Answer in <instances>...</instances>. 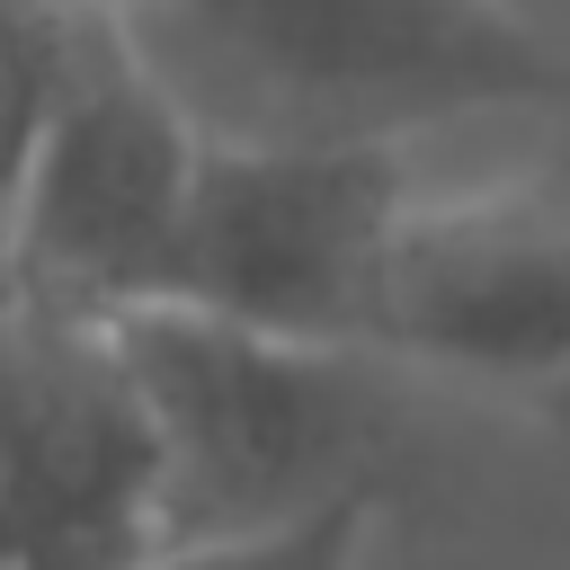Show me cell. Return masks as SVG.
I'll return each mask as SVG.
<instances>
[{
  "label": "cell",
  "mask_w": 570,
  "mask_h": 570,
  "mask_svg": "<svg viewBox=\"0 0 570 570\" xmlns=\"http://www.w3.org/2000/svg\"><path fill=\"white\" fill-rule=\"evenodd\" d=\"M71 0H0V285H9V214L36 160V134L53 116L62 89V53H71Z\"/></svg>",
  "instance_id": "52a82bcc"
},
{
  "label": "cell",
  "mask_w": 570,
  "mask_h": 570,
  "mask_svg": "<svg viewBox=\"0 0 570 570\" xmlns=\"http://www.w3.org/2000/svg\"><path fill=\"white\" fill-rule=\"evenodd\" d=\"M116 347L151 419L160 552L258 543L392 499L410 401L383 347H312L187 303L125 312Z\"/></svg>",
  "instance_id": "7a4b0ae2"
},
{
  "label": "cell",
  "mask_w": 570,
  "mask_h": 570,
  "mask_svg": "<svg viewBox=\"0 0 570 570\" xmlns=\"http://www.w3.org/2000/svg\"><path fill=\"white\" fill-rule=\"evenodd\" d=\"M160 463L116 321L0 285V570H142Z\"/></svg>",
  "instance_id": "5b68a950"
},
{
  "label": "cell",
  "mask_w": 570,
  "mask_h": 570,
  "mask_svg": "<svg viewBox=\"0 0 570 570\" xmlns=\"http://www.w3.org/2000/svg\"><path fill=\"white\" fill-rule=\"evenodd\" d=\"M419 196V151L205 142L169 303L312 347H374L383 276Z\"/></svg>",
  "instance_id": "277c9868"
},
{
  "label": "cell",
  "mask_w": 570,
  "mask_h": 570,
  "mask_svg": "<svg viewBox=\"0 0 570 570\" xmlns=\"http://www.w3.org/2000/svg\"><path fill=\"white\" fill-rule=\"evenodd\" d=\"M116 27L205 142L419 151L570 107V62L508 0H134Z\"/></svg>",
  "instance_id": "6da1fadb"
},
{
  "label": "cell",
  "mask_w": 570,
  "mask_h": 570,
  "mask_svg": "<svg viewBox=\"0 0 570 570\" xmlns=\"http://www.w3.org/2000/svg\"><path fill=\"white\" fill-rule=\"evenodd\" d=\"M374 347L463 383L570 374V178L419 196L383 276Z\"/></svg>",
  "instance_id": "8992f818"
},
{
  "label": "cell",
  "mask_w": 570,
  "mask_h": 570,
  "mask_svg": "<svg viewBox=\"0 0 570 570\" xmlns=\"http://www.w3.org/2000/svg\"><path fill=\"white\" fill-rule=\"evenodd\" d=\"M196 169H205V134L134 62L125 27L80 9L53 116L36 134L9 214V285L80 321H125L169 303Z\"/></svg>",
  "instance_id": "3957f363"
},
{
  "label": "cell",
  "mask_w": 570,
  "mask_h": 570,
  "mask_svg": "<svg viewBox=\"0 0 570 570\" xmlns=\"http://www.w3.org/2000/svg\"><path fill=\"white\" fill-rule=\"evenodd\" d=\"M374 508H338L321 525L294 534H258V543H187V552H151L142 570H356Z\"/></svg>",
  "instance_id": "ba28073f"
}]
</instances>
